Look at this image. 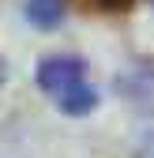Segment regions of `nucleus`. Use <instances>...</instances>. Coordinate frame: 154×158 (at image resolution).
Here are the masks:
<instances>
[{
	"label": "nucleus",
	"mask_w": 154,
	"mask_h": 158,
	"mask_svg": "<svg viewBox=\"0 0 154 158\" xmlns=\"http://www.w3.org/2000/svg\"><path fill=\"white\" fill-rule=\"evenodd\" d=\"M87 4H94L98 11H128L136 0H87Z\"/></svg>",
	"instance_id": "obj_3"
},
{
	"label": "nucleus",
	"mask_w": 154,
	"mask_h": 158,
	"mask_svg": "<svg viewBox=\"0 0 154 158\" xmlns=\"http://www.w3.org/2000/svg\"><path fill=\"white\" fill-rule=\"evenodd\" d=\"M38 87L71 117L90 113L98 106V90L90 87L87 68H83V60H75V56H45V60L38 64Z\"/></svg>",
	"instance_id": "obj_1"
},
{
	"label": "nucleus",
	"mask_w": 154,
	"mask_h": 158,
	"mask_svg": "<svg viewBox=\"0 0 154 158\" xmlns=\"http://www.w3.org/2000/svg\"><path fill=\"white\" fill-rule=\"evenodd\" d=\"M136 158H154V139H147V147H143V151H139Z\"/></svg>",
	"instance_id": "obj_4"
},
{
	"label": "nucleus",
	"mask_w": 154,
	"mask_h": 158,
	"mask_svg": "<svg viewBox=\"0 0 154 158\" xmlns=\"http://www.w3.org/2000/svg\"><path fill=\"white\" fill-rule=\"evenodd\" d=\"M68 11V0H26V19L34 27H56Z\"/></svg>",
	"instance_id": "obj_2"
},
{
	"label": "nucleus",
	"mask_w": 154,
	"mask_h": 158,
	"mask_svg": "<svg viewBox=\"0 0 154 158\" xmlns=\"http://www.w3.org/2000/svg\"><path fill=\"white\" fill-rule=\"evenodd\" d=\"M0 83H4V60H0Z\"/></svg>",
	"instance_id": "obj_5"
}]
</instances>
